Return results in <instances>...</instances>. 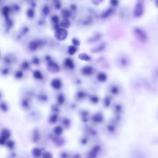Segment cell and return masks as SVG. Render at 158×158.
I'll use <instances>...</instances> for the list:
<instances>
[{
    "mask_svg": "<svg viewBox=\"0 0 158 158\" xmlns=\"http://www.w3.org/2000/svg\"><path fill=\"white\" fill-rule=\"evenodd\" d=\"M67 31L65 29L62 27H59L56 29L54 32V36L58 40L63 41L66 39L67 36Z\"/></svg>",
    "mask_w": 158,
    "mask_h": 158,
    "instance_id": "cell-1",
    "label": "cell"
},
{
    "mask_svg": "<svg viewBox=\"0 0 158 158\" xmlns=\"http://www.w3.org/2000/svg\"><path fill=\"white\" fill-rule=\"evenodd\" d=\"M47 69L49 72L52 73H56L60 70L59 65L57 64L55 61H50L48 62L47 64Z\"/></svg>",
    "mask_w": 158,
    "mask_h": 158,
    "instance_id": "cell-2",
    "label": "cell"
},
{
    "mask_svg": "<svg viewBox=\"0 0 158 158\" xmlns=\"http://www.w3.org/2000/svg\"><path fill=\"white\" fill-rule=\"evenodd\" d=\"M106 46V43L105 42H102L98 44L96 46L91 49V52L93 53H98L101 52L105 49Z\"/></svg>",
    "mask_w": 158,
    "mask_h": 158,
    "instance_id": "cell-3",
    "label": "cell"
},
{
    "mask_svg": "<svg viewBox=\"0 0 158 158\" xmlns=\"http://www.w3.org/2000/svg\"><path fill=\"white\" fill-rule=\"evenodd\" d=\"M134 16L135 17H140L143 14V6L140 2H138L136 5L134 11Z\"/></svg>",
    "mask_w": 158,
    "mask_h": 158,
    "instance_id": "cell-4",
    "label": "cell"
},
{
    "mask_svg": "<svg viewBox=\"0 0 158 158\" xmlns=\"http://www.w3.org/2000/svg\"><path fill=\"white\" fill-rule=\"evenodd\" d=\"M134 34H135L136 38L139 39L140 40L144 41L146 39V35L144 34V32L139 28L135 29V30H134Z\"/></svg>",
    "mask_w": 158,
    "mask_h": 158,
    "instance_id": "cell-5",
    "label": "cell"
},
{
    "mask_svg": "<svg viewBox=\"0 0 158 158\" xmlns=\"http://www.w3.org/2000/svg\"><path fill=\"white\" fill-rule=\"evenodd\" d=\"M81 72L84 76H91L93 73V68L90 65H86L82 68Z\"/></svg>",
    "mask_w": 158,
    "mask_h": 158,
    "instance_id": "cell-6",
    "label": "cell"
},
{
    "mask_svg": "<svg viewBox=\"0 0 158 158\" xmlns=\"http://www.w3.org/2000/svg\"><path fill=\"white\" fill-rule=\"evenodd\" d=\"M40 46V42L39 41L32 40L29 44V49L32 51H36Z\"/></svg>",
    "mask_w": 158,
    "mask_h": 158,
    "instance_id": "cell-7",
    "label": "cell"
},
{
    "mask_svg": "<svg viewBox=\"0 0 158 158\" xmlns=\"http://www.w3.org/2000/svg\"><path fill=\"white\" fill-rule=\"evenodd\" d=\"M51 85L53 88L58 90V89L61 88V86H62V82L59 78H54L51 81Z\"/></svg>",
    "mask_w": 158,
    "mask_h": 158,
    "instance_id": "cell-8",
    "label": "cell"
},
{
    "mask_svg": "<svg viewBox=\"0 0 158 158\" xmlns=\"http://www.w3.org/2000/svg\"><path fill=\"white\" fill-rule=\"evenodd\" d=\"M114 12V9L112 8V7H109V8H107L106 9L105 11H103V12L101 14V16L103 19H106V18H109V16L113 13Z\"/></svg>",
    "mask_w": 158,
    "mask_h": 158,
    "instance_id": "cell-9",
    "label": "cell"
},
{
    "mask_svg": "<svg viewBox=\"0 0 158 158\" xmlns=\"http://www.w3.org/2000/svg\"><path fill=\"white\" fill-rule=\"evenodd\" d=\"M92 120L93 121H94V122H96V123H100L103 121V116L101 113H99V112H97V113H95L92 117Z\"/></svg>",
    "mask_w": 158,
    "mask_h": 158,
    "instance_id": "cell-10",
    "label": "cell"
},
{
    "mask_svg": "<svg viewBox=\"0 0 158 158\" xmlns=\"http://www.w3.org/2000/svg\"><path fill=\"white\" fill-rule=\"evenodd\" d=\"M103 37V35L100 33H97L93 35V36H91L88 39V42L90 43H94L98 41V40L101 39Z\"/></svg>",
    "mask_w": 158,
    "mask_h": 158,
    "instance_id": "cell-11",
    "label": "cell"
},
{
    "mask_svg": "<svg viewBox=\"0 0 158 158\" xmlns=\"http://www.w3.org/2000/svg\"><path fill=\"white\" fill-rule=\"evenodd\" d=\"M64 64L65 67L70 69H73L75 67L74 62L70 58H66L64 61Z\"/></svg>",
    "mask_w": 158,
    "mask_h": 158,
    "instance_id": "cell-12",
    "label": "cell"
},
{
    "mask_svg": "<svg viewBox=\"0 0 158 158\" xmlns=\"http://www.w3.org/2000/svg\"><path fill=\"white\" fill-rule=\"evenodd\" d=\"M96 78L98 81L101 82H105L107 80V76L105 72H100L97 74L96 76Z\"/></svg>",
    "mask_w": 158,
    "mask_h": 158,
    "instance_id": "cell-13",
    "label": "cell"
},
{
    "mask_svg": "<svg viewBox=\"0 0 158 158\" xmlns=\"http://www.w3.org/2000/svg\"><path fill=\"white\" fill-rule=\"evenodd\" d=\"M2 14L3 16H5L6 19H7V18H9V12H11V9L10 7L9 6H5L2 8Z\"/></svg>",
    "mask_w": 158,
    "mask_h": 158,
    "instance_id": "cell-14",
    "label": "cell"
},
{
    "mask_svg": "<svg viewBox=\"0 0 158 158\" xmlns=\"http://www.w3.org/2000/svg\"><path fill=\"white\" fill-rule=\"evenodd\" d=\"M70 25V22L69 19H63V20L61 21V23H60L61 27L64 28L65 29L69 27Z\"/></svg>",
    "mask_w": 158,
    "mask_h": 158,
    "instance_id": "cell-15",
    "label": "cell"
},
{
    "mask_svg": "<svg viewBox=\"0 0 158 158\" xmlns=\"http://www.w3.org/2000/svg\"><path fill=\"white\" fill-rule=\"evenodd\" d=\"M61 14H62L64 19H69L70 17V16H71V12H70L69 9H67V8L62 9L61 11Z\"/></svg>",
    "mask_w": 158,
    "mask_h": 158,
    "instance_id": "cell-16",
    "label": "cell"
},
{
    "mask_svg": "<svg viewBox=\"0 0 158 158\" xmlns=\"http://www.w3.org/2000/svg\"><path fill=\"white\" fill-rule=\"evenodd\" d=\"M78 58L82 61H91V57L87 53H80L78 55Z\"/></svg>",
    "mask_w": 158,
    "mask_h": 158,
    "instance_id": "cell-17",
    "label": "cell"
},
{
    "mask_svg": "<svg viewBox=\"0 0 158 158\" xmlns=\"http://www.w3.org/2000/svg\"><path fill=\"white\" fill-rule=\"evenodd\" d=\"M15 58L14 56H12L11 54H10V56L7 55L5 57V59H4V61H5V63L7 64H12L14 61H15Z\"/></svg>",
    "mask_w": 158,
    "mask_h": 158,
    "instance_id": "cell-18",
    "label": "cell"
},
{
    "mask_svg": "<svg viewBox=\"0 0 158 158\" xmlns=\"http://www.w3.org/2000/svg\"><path fill=\"white\" fill-rule=\"evenodd\" d=\"M33 76L35 78L37 79V80H41L43 78V75L42 73L41 72L40 70H35L33 72Z\"/></svg>",
    "mask_w": 158,
    "mask_h": 158,
    "instance_id": "cell-19",
    "label": "cell"
},
{
    "mask_svg": "<svg viewBox=\"0 0 158 158\" xmlns=\"http://www.w3.org/2000/svg\"><path fill=\"white\" fill-rule=\"evenodd\" d=\"M77 51V48L74 45H70L67 48V53L70 55H74Z\"/></svg>",
    "mask_w": 158,
    "mask_h": 158,
    "instance_id": "cell-20",
    "label": "cell"
},
{
    "mask_svg": "<svg viewBox=\"0 0 158 158\" xmlns=\"http://www.w3.org/2000/svg\"><path fill=\"white\" fill-rule=\"evenodd\" d=\"M58 114L54 113V112L53 114H52L50 116L49 120V122H51V123H55L57 120H58Z\"/></svg>",
    "mask_w": 158,
    "mask_h": 158,
    "instance_id": "cell-21",
    "label": "cell"
},
{
    "mask_svg": "<svg viewBox=\"0 0 158 158\" xmlns=\"http://www.w3.org/2000/svg\"><path fill=\"white\" fill-rule=\"evenodd\" d=\"M80 115L82 116V119L84 122H86L88 120V112L86 110H83L82 111L80 112Z\"/></svg>",
    "mask_w": 158,
    "mask_h": 158,
    "instance_id": "cell-22",
    "label": "cell"
},
{
    "mask_svg": "<svg viewBox=\"0 0 158 158\" xmlns=\"http://www.w3.org/2000/svg\"><path fill=\"white\" fill-rule=\"evenodd\" d=\"M10 132L7 129H4L2 130L1 132V137L3 138H5V140L7 139L10 136Z\"/></svg>",
    "mask_w": 158,
    "mask_h": 158,
    "instance_id": "cell-23",
    "label": "cell"
},
{
    "mask_svg": "<svg viewBox=\"0 0 158 158\" xmlns=\"http://www.w3.org/2000/svg\"><path fill=\"white\" fill-rule=\"evenodd\" d=\"M110 92L112 94L116 95L119 93V89L116 85H112L110 88Z\"/></svg>",
    "mask_w": 158,
    "mask_h": 158,
    "instance_id": "cell-24",
    "label": "cell"
},
{
    "mask_svg": "<svg viewBox=\"0 0 158 158\" xmlns=\"http://www.w3.org/2000/svg\"><path fill=\"white\" fill-rule=\"evenodd\" d=\"M57 101H58V105H62L64 102L65 101V97L62 93L59 94L58 96V98H57Z\"/></svg>",
    "mask_w": 158,
    "mask_h": 158,
    "instance_id": "cell-25",
    "label": "cell"
},
{
    "mask_svg": "<svg viewBox=\"0 0 158 158\" xmlns=\"http://www.w3.org/2000/svg\"><path fill=\"white\" fill-rule=\"evenodd\" d=\"M63 132V129L61 126L59 125H58V126L56 127L54 129V133L57 135H60Z\"/></svg>",
    "mask_w": 158,
    "mask_h": 158,
    "instance_id": "cell-26",
    "label": "cell"
},
{
    "mask_svg": "<svg viewBox=\"0 0 158 158\" xmlns=\"http://www.w3.org/2000/svg\"><path fill=\"white\" fill-rule=\"evenodd\" d=\"M35 15V11L33 8H29L27 11V16L29 18H33Z\"/></svg>",
    "mask_w": 158,
    "mask_h": 158,
    "instance_id": "cell-27",
    "label": "cell"
},
{
    "mask_svg": "<svg viewBox=\"0 0 158 158\" xmlns=\"http://www.w3.org/2000/svg\"><path fill=\"white\" fill-rule=\"evenodd\" d=\"M42 12L44 15H46V16H47L50 12V8L48 5H44L42 8Z\"/></svg>",
    "mask_w": 158,
    "mask_h": 158,
    "instance_id": "cell-28",
    "label": "cell"
},
{
    "mask_svg": "<svg viewBox=\"0 0 158 158\" xmlns=\"http://www.w3.org/2000/svg\"><path fill=\"white\" fill-rule=\"evenodd\" d=\"M103 103H104V105L105 107H109L111 105V99L109 96H106L103 100Z\"/></svg>",
    "mask_w": 158,
    "mask_h": 158,
    "instance_id": "cell-29",
    "label": "cell"
},
{
    "mask_svg": "<svg viewBox=\"0 0 158 158\" xmlns=\"http://www.w3.org/2000/svg\"><path fill=\"white\" fill-rule=\"evenodd\" d=\"M90 100L91 101V103L96 104V103H98L99 98L96 95H91V96H90Z\"/></svg>",
    "mask_w": 158,
    "mask_h": 158,
    "instance_id": "cell-30",
    "label": "cell"
},
{
    "mask_svg": "<svg viewBox=\"0 0 158 158\" xmlns=\"http://www.w3.org/2000/svg\"><path fill=\"white\" fill-rule=\"evenodd\" d=\"M21 105H22V107H23V108H28L29 106V100L26 98L23 99L22 101V103H21Z\"/></svg>",
    "mask_w": 158,
    "mask_h": 158,
    "instance_id": "cell-31",
    "label": "cell"
},
{
    "mask_svg": "<svg viewBox=\"0 0 158 158\" xmlns=\"http://www.w3.org/2000/svg\"><path fill=\"white\" fill-rule=\"evenodd\" d=\"M59 17H58L57 15H54L51 17V21L54 23V24H58V22H59Z\"/></svg>",
    "mask_w": 158,
    "mask_h": 158,
    "instance_id": "cell-32",
    "label": "cell"
},
{
    "mask_svg": "<svg viewBox=\"0 0 158 158\" xmlns=\"http://www.w3.org/2000/svg\"><path fill=\"white\" fill-rule=\"evenodd\" d=\"M86 96V94L85 92L83 91H79L78 93H77V97L78 99H83Z\"/></svg>",
    "mask_w": 158,
    "mask_h": 158,
    "instance_id": "cell-33",
    "label": "cell"
},
{
    "mask_svg": "<svg viewBox=\"0 0 158 158\" xmlns=\"http://www.w3.org/2000/svg\"><path fill=\"white\" fill-rule=\"evenodd\" d=\"M6 27H7V29H11V27L12 26V25H13V22L12 21L11 19H9V18H7V19H6Z\"/></svg>",
    "mask_w": 158,
    "mask_h": 158,
    "instance_id": "cell-34",
    "label": "cell"
},
{
    "mask_svg": "<svg viewBox=\"0 0 158 158\" xmlns=\"http://www.w3.org/2000/svg\"><path fill=\"white\" fill-rule=\"evenodd\" d=\"M72 45H74V46L77 47L80 45V41H79V40H78L77 38H73L72 39Z\"/></svg>",
    "mask_w": 158,
    "mask_h": 158,
    "instance_id": "cell-35",
    "label": "cell"
},
{
    "mask_svg": "<svg viewBox=\"0 0 158 158\" xmlns=\"http://www.w3.org/2000/svg\"><path fill=\"white\" fill-rule=\"evenodd\" d=\"M14 76L16 78H19H19H21L23 77V72L21 70H19L16 72Z\"/></svg>",
    "mask_w": 158,
    "mask_h": 158,
    "instance_id": "cell-36",
    "label": "cell"
},
{
    "mask_svg": "<svg viewBox=\"0 0 158 158\" xmlns=\"http://www.w3.org/2000/svg\"><path fill=\"white\" fill-rule=\"evenodd\" d=\"M29 62H28L27 61H23V62L22 63V64H21V67H22V68L23 69H28L29 67Z\"/></svg>",
    "mask_w": 158,
    "mask_h": 158,
    "instance_id": "cell-37",
    "label": "cell"
},
{
    "mask_svg": "<svg viewBox=\"0 0 158 158\" xmlns=\"http://www.w3.org/2000/svg\"><path fill=\"white\" fill-rule=\"evenodd\" d=\"M122 111V107L120 105H116L114 106V111L117 114L120 113V112Z\"/></svg>",
    "mask_w": 158,
    "mask_h": 158,
    "instance_id": "cell-38",
    "label": "cell"
},
{
    "mask_svg": "<svg viewBox=\"0 0 158 158\" xmlns=\"http://www.w3.org/2000/svg\"><path fill=\"white\" fill-rule=\"evenodd\" d=\"M38 99L40 101H46L47 100V99H48V97L45 94H40L38 95Z\"/></svg>",
    "mask_w": 158,
    "mask_h": 158,
    "instance_id": "cell-39",
    "label": "cell"
},
{
    "mask_svg": "<svg viewBox=\"0 0 158 158\" xmlns=\"http://www.w3.org/2000/svg\"><path fill=\"white\" fill-rule=\"evenodd\" d=\"M1 109L4 112L7 111V109H8V107H7V106L6 103H3V102H2V103H1Z\"/></svg>",
    "mask_w": 158,
    "mask_h": 158,
    "instance_id": "cell-40",
    "label": "cell"
},
{
    "mask_svg": "<svg viewBox=\"0 0 158 158\" xmlns=\"http://www.w3.org/2000/svg\"><path fill=\"white\" fill-rule=\"evenodd\" d=\"M32 63L35 64V65H38L40 63V59L37 57H34V58L32 59Z\"/></svg>",
    "mask_w": 158,
    "mask_h": 158,
    "instance_id": "cell-41",
    "label": "cell"
},
{
    "mask_svg": "<svg viewBox=\"0 0 158 158\" xmlns=\"http://www.w3.org/2000/svg\"><path fill=\"white\" fill-rule=\"evenodd\" d=\"M33 153H34V154L35 156L38 157V156H40L41 151H40V149H35L34 150V151H33Z\"/></svg>",
    "mask_w": 158,
    "mask_h": 158,
    "instance_id": "cell-42",
    "label": "cell"
},
{
    "mask_svg": "<svg viewBox=\"0 0 158 158\" xmlns=\"http://www.w3.org/2000/svg\"><path fill=\"white\" fill-rule=\"evenodd\" d=\"M54 7L56 8V9H60L61 7V4L60 1H56L54 3Z\"/></svg>",
    "mask_w": 158,
    "mask_h": 158,
    "instance_id": "cell-43",
    "label": "cell"
},
{
    "mask_svg": "<svg viewBox=\"0 0 158 158\" xmlns=\"http://www.w3.org/2000/svg\"><path fill=\"white\" fill-rule=\"evenodd\" d=\"M69 123H70V121L68 119H67V118L64 119V120H63V124L65 125H69Z\"/></svg>",
    "mask_w": 158,
    "mask_h": 158,
    "instance_id": "cell-44",
    "label": "cell"
},
{
    "mask_svg": "<svg viewBox=\"0 0 158 158\" xmlns=\"http://www.w3.org/2000/svg\"><path fill=\"white\" fill-rule=\"evenodd\" d=\"M52 110L53 111H54V113H56V112H58V106H56V105H53L52 106Z\"/></svg>",
    "mask_w": 158,
    "mask_h": 158,
    "instance_id": "cell-45",
    "label": "cell"
},
{
    "mask_svg": "<svg viewBox=\"0 0 158 158\" xmlns=\"http://www.w3.org/2000/svg\"><path fill=\"white\" fill-rule=\"evenodd\" d=\"M43 158H51V155L48 152H46L45 154H44Z\"/></svg>",
    "mask_w": 158,
    "mask_h": 158,
    "instance_id": "cell-46",
    "label": "cell"
},
{
    "mask_svg": "<svg viewBox=\"0 0 158 158\" xmlns=\"http://www.w3.org/2000/svg\"><path fill=\"white\" fill-rule=\"evenodd\" d=\"M8 72H9V70H8V69H4L2 70V74H3V75H6V74H7Z\"/></svg>",
    "mask_w": 158,
    "mask_h": 158,
    "instance_id": "cell-47",
    "label": "cell"
},
{
    "mask_svg": "<svg viewBox=\"0 0 158 158\" xmlns=\"http://www.w3.org/2000/svg\"><path fill=\"white\" fill-rule=\"evenodd\" d=\"M14 7V10L16 11H18L19 10V6L18 5H14L13 6Z\"/></svg>",
    "mask_w": 158,
    "mask_h": 158,
    "instance_id": "cell-48",
    "label": "cell"
},
{
    "mask_svg": "<svg viewBox=\"0 0 158 158\" xmlns=\"http://www.w3.org/2000/svg\"><path fill=\"white\" fill-rule=\"evenodd\" d=\"M110 3L112 6H116L117 5L118 1H110Z\"/></svg>",
    "mask_w": 158,
    "mask_h": 158,
    "instance_id": "cell-49",
    "label": "cell"
}]
</instances>
